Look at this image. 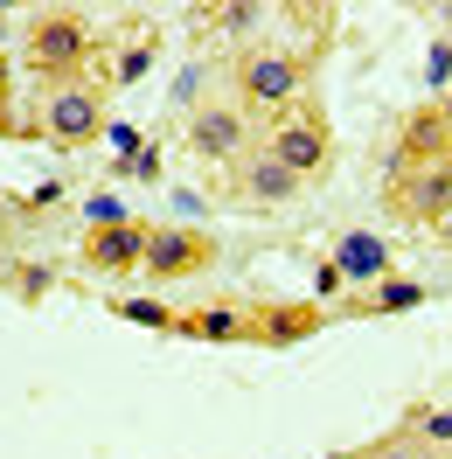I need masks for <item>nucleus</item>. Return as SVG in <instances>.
Segmentation results:
<instances>
[{
  "instance_id": "nucleus-13",
  "label": "nucleus",
  "mask_w": 452,
  "mask_h": 459,
  "mask_svg": "<svg viewBox=\"0 0 452 459\" xmlns=\"http://www.w3.org/2000/svg\"><path fill=\"white\" fill-rule=\"evenodd\" d=\"M188 327H196V334H209V342H237V334H244V314H230V307H216V314H196Z\"/></svg>"
},
{
  "instance_id": "nucleus-3",
  "label": "nucleus",
  "mask_w": 452,
  "mask_h": 459,
  "mask_svg": "<svg viewBox=\"0 0 452 459\" xmlns=\"http://www.w3.org/2000/svg\"><path fill=\"white\" fill-rule=\"evenodd\" d=\"M257 146H265L272 160H285V168L307 181V174L327 168V118L313 112V105H300V112H279V118H272V133H265Z\"/></svg>"
},
{
  "instance_id": "nucleus-1",
  "label": "nucleus",
  "mask_w": 452,
  "mask_h": 459,
  "mask_svg": "<svg viewBox=\"0 0 452 459\" xmlns=\"http://www.w3.org/2000/svg\"><path fill=\"white\" fill-rule=\"evenodd\" d=\"M300 84H307V63L292 56V49H279V42H257V49L237 56V91H244V105H257V112L279 118L285 105H300Z\"/></svg>"
},
{
  "instance_id": "nucleus-12",
  "label": "nucleus",
  "mask_w": 452,
  "mask_h": 459,
  "mask_svg": "<svg viewBox=\"0 0 452 459\" xmlns=\"http://www.w3.org/2000/svg\"><path fill=\"white\" fill-rule=\"evenodd\" d=\"M174 105H188V112H202V105H209V63H188V70H181Z\"/></svg>"
},
{
  "instance_id": "nucleus-19",
  "label": "nucleus",
  "mask_w": 452,
  "mask_h": 459,
  "mask_svg": "<svg viewBox=\"0 0 452 459\" xmlns=\"http://www.w3.org/2000/svg\"><path fill=\"white\" fill-rule=\"evenodd\" d=\"M91 223H98V230L126 223V209H118V195H98V202H91Z\"/></svg>"
},
{
  "instance_id": "nucleus-2",
  "label": "nucleus",
  "mask_w": 452,
  "mask_h": 459,
  "mask_svg": "<svg viewBox=\"0 0 452 459\" xmlns=\"http://www.w3.org/2000/svg\"><path fill=\"white\" fill-rule=\"evenodd\" d=\"M257 146V126H251V112L244 105H223V98H209L202 112H188V153L196 160H244Z\"/></svg>"
},
{
  "instance_id": "nucleus-16",
  "label": "nucleus",
  "mask_w": 452,
  "mask_h": 459,
  "mask_svg": "<svg viewBox=\"0 0 452 459\" xmlns=\"http://www.w3.org/2000/svg\"><path fill=\"white\" fill-rule=\"evenodd\" d=\"M418 438H424V453H431V446H452V411H424Z\"/></svg>"
},
{
  "instance_id": "nucleus-8",
  "label": "nucleus",
  "mask_w": 452,
  "mask_h": 459,
  "mask_svg": "<svg viewBox=\"0 0 452 459\" xmlns=\"http://www.w3.org/2000/svg\"><path fill=\"white\" fill-rule=\"evenodd\" d=\"M396 202H404V216L439 223L452 209V160H418V168H404L396 174Z\"/></svg>"
},
{
  "instance_id": "nucleus-9",
  "label": "nucleus",
  "mask_w": 452,
  "mask_h": 459,
  "mask_svg": "<svg viewBox=\"0 0 452 459\" xmlns=\"http://www.w3.org/2000/svg\"><path fill=\"white\" fill-rule=\"evenodd\" d=\"M140 258H146V230L140 223L91 230V244H84V264H91V272H133Z\"/></svg>"
},
{
  "instance_id": "nucleus-22",
  "label": "nucleus",
  "mask_w": 452,
  "mask_h": 459,
  "mask_svg": "<svg viewBox=\"0 0 452 459\" xmlns=\"http://www.w3.org/2000/svg\"><path fill=\"white\" fill-rule=\"evenodd\" d=\"M431 230H439V244H446V251H452V209H446V216H439V223H431Z\"/></svg>"
},
{
  "instance_id": "nucleus-20",
  "label": "nucleus",
  "mask_w": 452,
  "mask_h": 459,
  "mask_svg": "<svg viewBox=\"0 0 452 459\" xmlns=\"http://www.w3.org/2000/svg\"><path fill=\"white\" fill-rule=\"evenodd\" d=\"M146 63H153V49H133V56L118 63V84H140V77H146Z\"/></svg>"
},
{
  "instance_id": "nucleus-14",
  "label": "nucleus",
  "mask_w": 452,
  "mask_h": 459,
  "mask_svg": "<svg viewBox=\"0 0 452 459\" xmlns=\"http://www.w3.org/2000/svg\"><path fill=\"white\" fill-rule=\"evenodd\" d=\"M424 84L446 98L452 91V42H431V56H424Z\"/></svg>"
},
{
  "instance_id": "nucleus-23",
  "label": "nucleus",
  "mask_w": 452,
  "mask_h": 459,
  "mask_svg": "<svg viewBox=\"0 0 452 459\" xmlns=\"http://www.w3.org/2000/svg\"><path fill=\"white\" fill-rule=\"evenodd\" d=\"M439 118H446V133H452V91H446V98H439Z\"/></svg>"
},
{
  "instance_id": "nucleus-4",
  "label": "nucleus",
  "mask_w": 452,
  "mask_h": 459,
  "mask_svg": "<svg viewBox=\"0 0 452 459\" xmlns=\"http://www.w3.org/2000/svg\"><path fill=\"white\" fill-rule=\"evenodd\" d=\"M42 133H49L56 146H91L98 133H105V98H98L91 84H77V77L56 84L49 105H42Z\"/></svg>"
},
{
  "instance_id": "nucleus-5",
  "label": "nucleus",
  "mask_w": 452,
  "mask_h": 459,
  "mask_svg": "<svg viewBox=\"0 0 452 459\" xmlns=\"http://www.w3.org/2000/svg\"><path fill=\"white\" fill-rule=\"evenodd\" d=\"M292 195H300V174L285 168V160H272L265 146H251V153L230 168V202H237V209H285Z\"/></svg>"
},
{
  "instance_id": "nucleus-15",
  "label": "nucleus",
  "mask_w": 452,
  "mask_h": 459,
  "mask_svg": "<svg viewBox=\"0 0 452 459\" xmlns=\"http://www.w3.org/2000/svg\"><path fill=\"white\" fill-rule=\"evenodd\" d=\"M216 22H223L230 35H251L257 22H265V7H257V0H230V7H223V14H216Z\"/></svg>"
},
{
  "instance_id": "nucleus-17",
  "label": "nucleus",
  "mask_w": 452,
  "mask_h": 459,
  "mask_svg": "<svg viewBox=\"0 0 452 459\" xmlns=\"http://www.w3.org/2000/svg\"><path fill=\"white\" fill-rule=\"evenodd\" d=\"M418 299H424V286H411V279H390V286H383V299H376V307H396V314H411Z\"/></svg>"
},
{
  "instance_id": "nucleus-11",
  "label": "nucleus",
  "mask_w": 452,
  "mask_h": 459,
  "mask_svg": "<svg viewBox=\"0 0 452 459\" xmlns=\"http://www.w3.org/2000/svg\"><path fill=\"white\" fill-rule=\"evenodd\" d=\"M446 146H452L446 118H439V105H424V112L404 126V168H418V160H446Z\"/></svg>"
},
{
  "instance_id": "nucleus-7",
  "label": "nucleus",
  "mask_w": 452,
  "mask_h": 459,
  "mask_svg": "<svg viewBox=\"0 0 452 459\" xmlns=\"http://www.w3.org/2000/svg\"><path fill=\"white\" fill-rule=\"evenodd\" d=\"M29 56L49 77H77V63H84V22L77 14H42L29 35Z\"/></svg>"
},
{
  "instance_id": "nucleus-24",
  "label": "nucleus",
  "mask_w": 452,
  "mask_h": 459,
  "mask_svg": "<svg viewBox=\"0 0 452 459\" xmlns=\"http://www.w3.org/2000/svg\"><path fill=\"white\" fill-rule=\"evenodd\" d=\"M335 459H355V453H335Z\"/></svg>"
},
{
  "instance_id": "nucleus-10",
  "label": "nucleus",
  "mask_w": 452,
  "mask_h": 459,
  "mask_svg": "<svg viewBox=\"0 0 452 459\" xmlns=\"http://www.w3.org/2000/svg\"><path fill=\"white\" fill-rule=\"evenodd\" d=\"M335 272L341 279H383V272H390V244H383L376 230H348L335 244Z\"/></svg>"
},
{
  "instance_id": "nucleus-21",
  "label": "nucleus",
  "mask_w": 452,
  "mask_h": 459,
  "mask_svg": "<svg viewBox=\"0 0 452 459\" xmlns=\"http://www.w3.org/2000/svg\"><path fill=\"white\" fill-rule=\"evenodd\" d=\"M369 459H431V453H424V446H411V438H396V446H376Z\"/></svg>"
},
{
  "instance_id": "nucleus-6",
  "label": "nucleus",
  "mask_w": 452,
  "mask_h": 459,
  "mask_svg": "<svg viewBox=\"0 0 452 459\" xmlns=\"http://www.w3.org/2000/svg\"><path fill=\"white\" fill-rule=\"evenodd\" d=\"M146 272H161V279H196L216 264V244L202 237V230H146Z\"/></svg>"
},
{
  "instance_id": "nucleus-18",
  "label": "nucleus",
  "mask_w": 452,
  "mask_h": 459,
  "mask_svg": "<svg viewBox=\"0 0 452 459\" xmlns=\"http://www.w3.org/2000/svg\"><path fill=\"white\" fill-rule=\"evenodd\" d=\"M118 314L146 320V327H174V314H168V307H153V299H118Z\"/></svg>"
},
{
  "instance_id": "nucleus-25",
  "label": "nucleus",
  "mask_w": 452,
  "mask_h": 459,
  "mask_svg": "<svg viewBox=\"0 0 452 459\" xmlns=\"http://www.w3.org/2000/svg\"><path fill=\"white\" fill-rule=\"evenodd\" d=\"M446 160H452V146H446Z\"/></svg>"
}]
</instances>
